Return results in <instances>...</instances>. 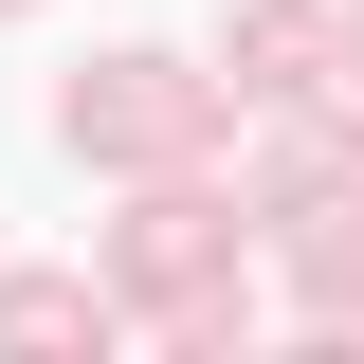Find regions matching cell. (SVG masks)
<instances>
[{
  "mask_svg": "<svg viewBox=\"0 0 364 364\" xmlns=\"http://www.w3.org/2000/svg\"><path fill=\"white\" fill-rule=\"evenodd\" d=\"M291 291H310V310H328V328H346V310H364V200H328V237H310V255H291Z\"/></svg>",
  "mask_w": 364,
  "mask_h": 364,
  "instance_id": "2",
  "label": "cell"
},
{
  "mask_svg": "<svg viewBox=\"0 0 364 364\" xmlns=\"http://www.w3.org/2000/svg\"><path fill=\"white\" fill-rule=\"evenodd\" d=\"M91 328H109L91 273H0V346H91Z\"/></svg>",
  "mask_w": 364,
  "mask_h": 364,
  "instance_id": "1",
  "label": "cell"
}]
</instances>
